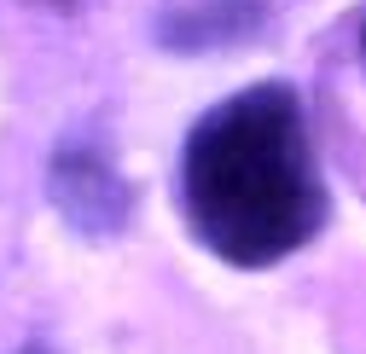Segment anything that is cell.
Segmentation results:
<instances>
[{
	"label": "cell",
	"instance_id": "6da1fadb",
	"mask_svg": "<svg viewBox=\"0 0 366 354\" xmlns=\"http://www.w3.org/2000/svg\"><path fill=\"white\" fill-rule=\"evenodd\" d=\"M180 209L192 238L227 268H273L326 227L320 157L285 81H256L192 122Z\"/></svg>",
	"mask_w": 366,
	"mask_h": 354
},
{
	"label": "cell",
	"instance_id": "7a4b0ae2",
	"mask_svg": "<svg viewBox=\"0 0 366 354\" xmlns=\"http://www.w3.org/2000/svg\"><path fill=\"white\" fill-rule=\"evenodd\" d=\"M47 186H53L59 215L70 221L81 238H111V233L128 227V215H134V192L122 181V168L94 140H64L53 151Z\"/></svg>",
	"mask_w": 366,
	"mask_h": 354
},
{
	"label": "cell",
	"instance_id": "3957f363",
	"mask_svg": "<svg viewBox=\"0 0 366 354\" xmlns=\"http://www.w3.org/2000/svg\"><path fill=\"white\" fill-rule=\"evenodd\" d=\"M273 0H169L157 18V41L169 53H221L256 41Z\"/></svg>",
	"mask_w": 366,
	"mask_h": 354
},
{
	"label": "cell",
	"instance_id": "277c9868",
	"mask_svg": "<svg viewBox=\"0 0 366 354\" xmlns=\"http://www.w3.org/2000/svg\"><path fill=\"white\" fill-rule=\"evenodd\" d=\"M360 53H366V18H360Z\"/></svg>",
	"mask_w": 366,
	"mask_h": 354
},
{
	"label": "cell",
	"instance_id": "5b68a950",
	"mask_svg": "<svg viewBox=\"0 0 366 354\" xmlns=\"http://www.w3.org/2000/svg\"><path fill=\"white\" fill-rule=\"evenodd\" d=\"M53 6H76V0H53Z\"/></svg>",
	"mask_w": 366,
	"mask_h": 354
},
{
	"label": "cell",
	"instance_id": "8992f818",
	"mask_svg": "<svg viewBox=\"0 0 366 354\" xmlns=\"http://www.w3.org/2000/svg\"><path fill=\"white\" fill-rule=\"evenodd\" d=\"M24 354H47V348H24Z\"/></svg>",
	"mask_w": 366,
	"mask_h": 354
}]
</instances>
